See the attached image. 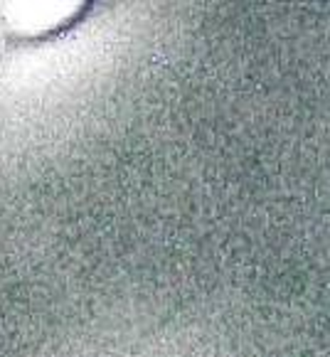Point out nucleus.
Masks as SVG:
<instances>
[{
    "label": "nucleus",
    "instance_id": "f257e3e1",
    "mask_svg": "<svg viewBox=\"0 0 330 357\" xmlns=\"http://www.w3.org/2000/svg\"><path fill=\"white\" fill-rule=\"evenodd\" d=\"M74 10L77 8L64 3H27V6H10L8 20L20 32H43L59 25Z\"/></svg>",
    "mask_w": 330,
    "mask_h": 357
}]
</instances>
